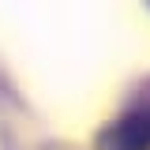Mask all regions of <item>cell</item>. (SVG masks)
Listing matches in <instances>:
<instances>
[{
	"label": "cell",
	"instance_id": "1",
	"mask_svg": "<svg viewBox=\"0 0 150 150\" xmlns=\"http://www.w3.org/2000/svg\"><path fill=\"white\" fill-rule=\"evenodd\" d=\"M94 146L98 150H150V75L128 90L116 116L94 135Z\"/></svg>",
	"mask_w": 150,
	"mask_h": 150
},
{
	"label": "cell",
	"instance_id": "2",
	"mask_svg": "<svg viewBox=\"0 0 150 150\" xmlns=\"http://www.w3.org/2000/svg\"><path fill=\"white\" fill-rule=\"evenodd\" d=\"M30 128V124H26ZM26 128H8L0 131V150H79L71 143H60V139H41V135H30Z\"/></svg>",
	"mask_w": 150,
	"mask_h": 150
}]
</instances>
